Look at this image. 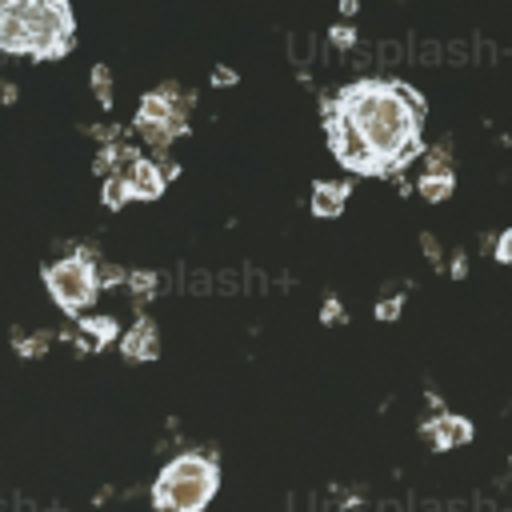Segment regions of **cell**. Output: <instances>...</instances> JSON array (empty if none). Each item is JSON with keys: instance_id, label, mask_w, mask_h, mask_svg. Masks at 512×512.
Returning a JSON list of instances; mask_svg holds the SVG:
<instances>
[{"instance_id": "6da1fadb", "label": "cell", "mask_w": 512, "mask_h": 512, "mask_svg": "<svg viewBox=\"0 0 512 512\" xmlns=\"http://www.w3.org/2000/svg\"><path fill=\"white\" fill-rule=\"evenodd\" d=\"M336 104L364 128L384 168H396L420 152V124H424V100L416 88L396 80H360L348 84Z\"/></svg>"}, {"instance_id": "7a4b0ae2", "label": "cell", "mask_w": 512, "mask_h": 512, "mask_svg": "<svg viewBox=\"0 0 512 512\" xmlns=\"http://www.w3.org/2000/svg\"><path fill=\"white\" fill-rule=\"evenodd\" d=\"M216 488H220L216 460H208L200 452H180L156 476L152 504L156 508H168V512H200V508H208V500L216 496Z\"/></svg>"}, {"instance_id": "3957f363", "label": "cell", "mask_w": 512, "mask_h": 512, "mask_svg": "<svg viewBox=\"0 0 512 512\" xmlns=\"http://www.w3.org/2000/svg\"><path fill=\"white\" fill-rule=\"evenodd\" d=\"M12 4L20 8V16L32 28V56L36 60H52V56H64L72 48L76 20H72L68 0H12Z\"/></svg>"}, {"instance_id": "277c9868", "label": "cell", "mask_w": 512, "mask_h": 512, "mask_svg": "<svg viewBox=\"0 0 512 512\" xmlns=\"http://www.w3.org/2000/svg\"><path fill=\"white\" fill-rule=\"evenodd\" d=\"M188 112H192V96L180 92L176 84H164L140 100L136 132H144V140L152 148H164L168 140H176L188 128Z\"/></svg>"}, {"instance_id": "5b68a950", "label": "cell", "mask_w": 512, "mask_h": 512, "mask_svg": "<svg viewBox=\"0 0 512 512\" xmlns=\"http://www.w3.org/2000/svg\"><path fill=\"white\" fill-rule=\"evenodd\" d=\"M324 128H328V148L344 168H352V172H384V160L376 156L372 140L364 136V128L336 100L324 108Z\"/></svg>"}, {"instance_id": "8992f818", "label": "cell", "mask_w": 512, "mask_h": 512, "mask_svg": "<svg viewBox=\"0 0 512 512\" xmlns=\"http://www.w3.org/2000/svg\"><path fill=\"white\" fill-rule=\"evenodd\" d=\"M44 288L52 292V300L64 312H80V308H88L96 300L100 276H96V264L88 256H64V260L44 268Z\"/></svg>"}, {"instance_id": "52a82bcc", "label": "cell", "mask_w": 512, "mask_h": 512, "mask_svg": "<svg viewBox=\"0 0 512 512\" xmlns=\"http://www.w3.org/2000/svg\"><path fill=\"white\" fill-rule=\"evenodd\" d=\"M0 52L32 56V28H28V20L20 16V8L12 0L0 8Z\"/></svg>"}, {"instance_id": "ba28073f", "label": "cell", "mask_w": 512, "mask_h": 512, "mask_svg": "<svg viewBox=\"0 0 512 512\" xmlns=\"http://www.w3.org/2000/svg\"><path fill=\"white\" fill-rule=\"evenodd\" d=\"M124 176H128V192H132V200H156V196H164L168 176L160 172L156 160H144V156H140Z\"/></svg>"}, {"instance_id": "9c48e42d", "label": "cell", "mask_w": 512, "mask_h": 512, "mask_svg": "<svg viewBox=\"0 0 512 512\" xmlns=\"http://www.w3.org/2000/svg\"><path fill=\"white\" fill-rule=\"evenodd\" d=\"M348 192H352V188H348L344 180H316V184H312V212L324 216V220L340 216L344 204H348Z\"/></svg>"}, {"instance_id": "30bf717a", "label": "cell", "mask_w": 512, "mask_h": 512, "mask_svg": "<svg viewBox=\"0 0 512 512\" xmlns=\"http://www.w3.org/2000/svg\"><path fill=\"white\" fill-rule=\"evenodd\" d=\"M428 436H432L436 448H460V444L472 440V424L464 416H436L428 424Z\"/></svg>"}, {"instance_id": "8fae6325", "label": "cell", "mask_w": 512, "mask_h": 512, "mask_svg": "<svg viewBox=\"0 0 512 512\" xmlns=\"http://www.w3.org/2000/svg\"><path fill=\"white\" fill-rule=\"evenodd\" d=\"M120 348H124V356H128V360H152V356L160 352V340H156V328H152L148 320H140V324H132V328H128V336L120 340Z\"/></svg>"}, {"instance_id": "7c38bea8", "label": "cell", "mask_w": 512, "mask_h": 512, "mask_svg": "<svg viewBox=\"0 0 512 512\" xmlns=\"http://www.w3.org/2000/svg\"><path fill=\"white\" fill-rule=\"evenodd\" d=\"M108 340H116V320L112 316H84L80 320V344L84 348H104Z\"/></svg>"}, {"instance_id": "4fadbf2b", "label": "cell", "mask_w": 512, "mask_h": 512, "mask_svg": "<svg viewBox=\"0 0 512 512\" xmlns=\"http://www.w3.org/2000/svg\"><path fill=\"white\" fill-rule=\"evenodd\" d=\"M452 188H456L452 168H428V172L420 176V196H424V200H432V204L448 200V196H452Z\"/></svg>"}, {"instance_id": "5bb4252c", "label": "cell", "mask_w": 512, "mask_h": 512, "mask_svg": "<svg viewBox=\"0 0 512 512\" xmlns=\"http://www.w3.org/2000/svg\"><path fill=\"white\" fill-rule=\"evenodd\" d=\"M124 200H132V192H128V176H124V172L104 176V204H108V208H120Z\"/></svg>"}, {"instance_id": "9a60e30c", "label": "cell", "mask_w": 512, "mask_h": 512, "mask_svg": "<svg viewBox=\"0 0 512 512\" xmlns=\"http://www.w3.org/2000/svg\"><path fill=\"white\" fill-rule=\"evenodd\" d=\"M48 344H52V336H48V332H36V336H16V348H20V356H28V360L44 356V352H48Z\"/></svg>"}, {"instance_id": "2e32d148", "label": "cell", "mask_w": 512, "mask_h": 512, "mask_svg": "<svg viewBox=\"0 0 512 512\" xmlns=\"http://www.w3.org/2000/svg\"><path fill=\"white\" fill-rule=\"evenodd\" d=\"M92 92H96V100H100L104 108L112 104V72H108L104 64H96V68H92Z\"/></svg>"}, {"instance_id": "e0dca14e", "label": "cell", "mask_w": 512, "mask_h": 512, "mask_svg": "<svg viewBox=\"0 0 512 512\" xmlns=\"http://www.w3.org/2000/svg\"><path fill=\"white\" fill-rule=\"evenodd\" d=\"M328 36H332L336 48H352V44H356V28H348V24H336Z\"/></svg>"}, {"instance_id": "ac0fdd59", "label": "cell", "mask_w": 512, "mask_h": 512, "mask_svg": "<svg viewBox=\"0 0 512 512\" xmlns=\"http://www.w3.org/2000/svg\"><path fill=\"white\" fill-rule=\"evenodd\" d=\"M128 284H132L140 296H148V288H156V276H152V272H128Z\"/></svg>"}, {"instance_id": "d6986e66", "label": "cell", "mask_w": 512, "mask_h": 512, "mask_svg": "<svg viewBox=\"0 0 512 512\" xmlns=\"http://www.w3.org/2000/svg\"><path fill=\"white\" fill-rule=\"evenodd\" d=\"M400 304H404L400 296H388V300L376 304V316H380V320H396V316H400Z\"/></svg>"}, {"instance_id": "ffe728a7", "label": "cell", "mask_w": 512, "mask_h": 512, "mask_svg": "<svg viewBox=\"0 0 512 512\" xmlns=\"http://www.w3.org/2000/svg\"><path fill=\"white\" fill-rule=\"evenodd\" d=\"M496 260L512 264V228H508V232H500V240H496Z\"/></svg>"}, {"instance_id": "44dd1931", "label": "cell", "mask_w": 512, "mask_h": 512, "mask_svg": "<svg viewBox=\"0 0 512 512\" xmlns=\"http://www.w3.org/2000/svg\"><path fill=\"white\" fill-rule=\"evenodd\" d=\"M236 80H240V76H236L232 68H216V72H212V84H216V88H224V84H236Z\"/></svg>"}, {"instance_id": "7402d4cb", "label": "cell", "mask_w": 512, "mask_h": 512, "mask_svg": "<svg viewBox=\"0 0 512 512\" xmlns=\"http://www.w3.org/2000/svg\"><path fill=\"white\" fill-rule=\"evenodd\" d=\"M324 320H340V304H336V300L324 304Z\"/></svg>"}, {"instance_id": "603a6c76", "label": "cell", "mask_w": 512, "mask_h": 512, "mask_svg": "<svg viewBox=\"0 0 512 512\" xmlns=\"http://www.w3.org/2000/svg\"><path fill=\"white\" fill-rule=\"evenodd\" d=\"M340 12H344V16H352V12H356V0H340Z\"/></svg>"}, {"instance_id": "cb8c5ba5", "label": "cell", "mask_w": 512, "mask_h": 512, "mask_svg": "<svg viewBox=\"0 0 512 512\" xmlns=\"http://www.w3.org/2000/svg\"><path fill=\"white\" fill-rule=\"evenodd\" d=\"M4 4H8V0H0V8H4Z\"/></svg>"}]
</instances>
